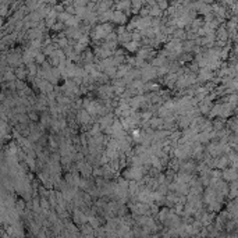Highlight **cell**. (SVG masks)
I'll return each instance as SVG.
<instances>
[{"label": "cell", "instance_id": "1", "mask_svg": "<svg viewBox=\"0 0 238 238\" xmlns=\"http://www.w3.org/2000/svg\"><path fill=\"white\" fill-rule=\"evenodd\" d=\"M141 75H142L143 81H148V79H152L156 77V68L153 66H143V68L141 70Z\"/></svg>", "mask_w": 238, "mask_h": 238}, {"label": "cell", "instance_id": "2", "mask_svg": "<svg viewBox=\"0 0 238 238\" xmlns=\"http://www.w3.org/2000/svg\"><path fill=\"white\" fill-rule=\"evenodd\" d=\"M85 109H86V111L89 114H96V113H99V110H100V106L98 105L96 102L85 100Z\"/></svg>", "mask_w": 238, "mask_h": 238}, {"label": "cell", "instance_id": "3", "mask_svg": "<svg viewBox=\"0 0 238 238\" xmlns=\"http://www.w3.org/2000/svg\"><path fill=\"white\" fill-rule=\"evenodd\" d=\"M190 153H191L190 145H182V146H180V148L175 150V155H177V157L178 159H185Z\"/></svg>", "mask_w": 238, "mask_h": 238}, {"label": "cell", "instance_id": "4", "mask_svg": "<svg viewBox=\"0 0 238 238\" xmlns=\"http://www.w3.org/2000/svg\"><path fill=\"white\" fill-rule=\"evenodd\" d=\"M222 177L226 178L227 181H233V180H237V171H235V167L230 170H224L222 173Z\"/></svg>", "mask_w": 238, "mask_h": 238}, {"label": "cell", "instance_id": "5", "mask_svg": "<svg viewBox=\"0 0 238 238\" xmlns=\"http://www.w3.org/2000/svg\"><path fill=\"white\" fill-rule=\"evenodd\" d=\"M138 199L141 202H143V203H152V192L150 191H142V192H139V195H138Z\"/></svg>", "mask_w": 238, "mask_h": 238}, {"label": "cell", "instance_id": "6", "mask_svg": "<svg viewBox=\"0 0 238 238\" xmlns=\"http://www.w3.org/2000/svg\"><path fill=\"white\" fill-rule=\"evenodd\" d=\"M77 118H78L79 123L86 124V123L90 121V114L86 110H81V111H78V116H77Z\"/></svg>", "mask_w": 238, "mask_h": 238}, {"label": "cell", "instance_id": "7", "mask_svg": "<svg viewBox=\"0 0 238 238\" xmlns=\"http://www.w3.org/2000/svg\"><path fill=\"white\" fill-rule=\"evenodd\" d=\"M212 78V73H210V68H207V67H201V70H199V79H209Z\"/></svg>", "mask_w": 238, "mask_h": 238}, {"label": "cell", "instance_id": "8", "mask_svg": "<svg viewBox=\"0 0 238 238\" xmlns=\"http://www.w3.org/2000/svg\"><path fill=\"white\" fill-rule=\"evenodd\" d=\"M145 102H146V99H145L143 96H138V98H134V99H131V100H130V103H131L132 109H138V107L142 105V103H145Z\"/></svg>", "mask_w": 238, "mask_h": 238}, {"label": "cell", "instance_id": "9", "mask_svg": "<svg viewBox=\"0 0 238 238\" xmlns=\"http://www.w3.org/2000/svg\"><path fill=\"white\" fill-rule=\"evenodd\" d=\"M111 124H113V117H111V114L110 116H105L103 118L100 120V125L102 127H110Z\"/></svg>", "mask_w": 238, "mask_h": 238}, {"label": "cell", "instance_id": "10", "mask_svg": "<svg viewBox=\"0 0 238 238\" xmlns=\"http://www.w3.org/2000/svg\"><path fill=\"white\" fill-rule=\"evenodd\" d=\"M116 73H117V68L116 66H109V67H105V74L107 77H116Z\"/></svg>", "mask_w": 238, "mask_h": 238}, {"label": "cell", "instance_id": "11", "mask_svg": "<svg viewBox=\"0 0 238 238\" xmlns=\"http://www.w3.org/2000/svg\"><path fill=\"white\" fill-rule=\"evenodd\" d=\"M209 152H210L213 156L219 155L222 152V143H220V145H210V146H209Z\"/></svg>", "mask_w": 238, "mask_h": 238}, {"label": "cell", "instance_id": "12", "mask_svg": "<svg viewBox=\"0 0 238 238\" xmlns=\"http://www.w3.org/2000/svg\"><path fill=\"white\" fill-rule=\"evenodd\" d=\"M164 64H166V58H164L163 56L155 58L153 61H152V66H153V67H162V66H164Z\"/></svg>", "mask_w": 238, "mask_h": 238}, {"label": "cell", "instance_id": "13", "mask_svg": "<svg viewBox=\"0 0 238 238\" xmlns=\"http://www.w3.org/2000/svg\"><path fill=\"white\" fill-rule=\"evenodd\" d=\"M149 125H152V127H155V128H162L163 120H162V118H153V120L149 121Z\"/></svg>", "mask_w": 238, "mask_h": 238}, {"label": "cell", "instance_id": "14", "mask_svg": "<svg viewBox=\"0 0 238 238\" xmlns=\"http://www.w3.org/2000/svg\"><path fill=\"white\" fill-rule=\"evenodd\" d=\"M227 164H228V157H222L219 162L216 160V167H219V169H224Z\"/></svg>", "mask_w": 238, "mask_h": 238}, {"label": "cell", "instance_id": "15", "mask_svg": "<svg viewBox=\"0 0 238 238\" xmlns=\"http://www.w3.org/2000/svg\"><path fill=\"white\" fill-rule=\"evenodd\" d=\"M125 48H127V50H130V52H135L138 49V42L137 41H134V42H127L125 43Z\"/></svg>", "mask_w": 238, "mask_h": 238}, {"label": "cell", "instance_id": "16", "mask_svg": "<svg viewBox=\"0 0 238 238\" xmlns=\"http://www.w3.org/2000/svg\"><path fill=\"white\" fill-rule=\"evenodd\" d=\"M220 110H222V105H216L213 106V109L210 111V117H216L220 114Z\"/></svg>", "mask_w": 238, "mask_h": 238}, {"label": "cell", "instance_id": "17", "mask_svg": "<svg viewBox=\"0 0 238 238\" xmlns=\"http://www.w3.org/2000/svg\"><path fill=\"white\" fill-rule=\"evenodd\" d=\"M86 220H88V222L90 223V226H92V228H98V227H99V222L96 220L95 217H88Z\"/></svg>", "mask_w": 238, "mask_h": 238}, {"label": "cell", "instance_id": "18", "mask_svg": "<svg viewBox=\"0 0 238 238\" xmlns=\"http://www.w3.org/2000/svg\"><path fill=\"white\" fill-rule=\"evenodd\" d=\"M113 20H114V21H117V22H123L124 20H125V17L123 16L121 13H116V14H114V17H113Z\"/></svg>", "mask_w": 238, "mask_h": 238}, {"label": "cell", "instance_id": "19", "mask_svg": "<svg viewBox=\"0 0 238 238\" xmlns=\"http://www.w3.org/2000/svg\"><path fill=\"white\" fill-rule=\"evenodd\" d=\"M86 219H88V217H85L82 213H78V212L75 213V220H77V222H82V223H84V222H86Z\"/></svg>", "mask_w": 238, "mask_h": 238}, {"label": "cell", "instance_id": "20", "mask_svg": "<svg viewBox=\"0 0 238 238\" xmlns=\"http://www.w3.org/2000/svg\"><path fill=\"white\" fill-rule=\"evenodd\" d=\"M190 124H191V118H190V117H184V118L180 121V125H181V127H184V128L187 127V125H190Z\"/></svg>", "mask_w": 238, "mask_h": 238}, {"label": "cell", "instance_id": "21", "mask_svg": "<svg viewBox=\"0 0 238 238\" xmlns=\"http://www.w3.org/2000/svg\"><path fill=\"white\" fill-rule=\"evenodd\" d=\"M125 82H124V79L123 78H118V79H116L114 81V86H125Z\"/></svg>", "mask_w": 238, "mask_h": 238}, {"label": "cell", "instance_id": "22", "mask_svg": "<svg viewBox=\"0 0 238 238\" xmlns=\"http://www.w3.org/2000/svg\"><path fill=\"white\" fill-rule=\"evenodd\" d=\"M118 187H121V188H125V190H127V188H128V181L121 180V181H120V184H118Z\"/></svg>", "mask_w": 238, "mask_h": 238}, {"label": "cell", "instance_id": "23", "mask_svg": "<svg viewBox=\"0 0 238 238\" xmlns=\"http://www.w3.org/2000/svg\"><path fill=\"white\" fill-rule=\"evenodd\" d=\"M98 132H99V125H95V128L90 130V134H92V135H96Z\"/></svg>", "mask_w": 238, "mask_h": 238}, {"label": "cell", "instance_id": "24", "mask_svg": "<svg viewBox=\"0 0 238 238\" xmlns=\"http://www.w3.org/2000/svg\"><path fill=\"white\" fill-rule=\"evenodd\" d=\"M212 175H213L214 178H219V177H222V174H220L219 171H213V173H212Z\"/></svg>", "mask_w": 238, "mask_h": 238}, {"label": "cell", "instance_id": "25", "mask_svg": "<svg viewBox=\"0 0 238 238\" xmlns=\"http://www.w3.org/2000/svg\"><path fill=\"white\" fill-rule=\"evenodd\" d=\"M182 209H184V207H182V205H178V206L175 207V212H177V213H181V212H182Z\"/></svg>", "mask_w": 238, "mask_h": 238}, {"label": "cell", "instance_id": "26", "mask_svg": "<svg viewBox=\"0 0 238 238\" xmlns=\"http://www.w3.org/2000/svg\"><path fill=\"white\" fill-rule=\"evenodd\" d=\"M132 3H134V6H137L138 9H139V6H141V0H132Z\"/></svg>", "mask_w": 238, "mask_h": 238}, {"label": "cell", "instance_id": "27", "mask_svg": "<svg viewBox=\"0 0 238 238\" xmlns=\"http://www.w3.org/2000/svg\"><path fill=\"white\" fill-rule=\"evenodd\" d=\"M66 45H67V41L66 39H61L60 41V46H66Z\"/></svg>", "mask_w": 238, "mask_h": 238}, {"label": "cell", "instance_id": "28", "mask_svg": "<svg viewBox=\"0 0 238 238\" xmlns=\"http://www.w3.org/2000/svg\"><path fill=\"white\" fill-rule=\"evenodd\" d=\"M36 61H38V63H42V61H43V56H38Z\"/></svg>", "mask_w": 238, "mask_h": 238}]
</instances>
